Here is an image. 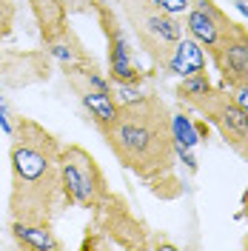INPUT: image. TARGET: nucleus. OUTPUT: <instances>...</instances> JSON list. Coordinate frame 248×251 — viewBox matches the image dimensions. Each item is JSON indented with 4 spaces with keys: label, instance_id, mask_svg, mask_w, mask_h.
Returning <instances> with one entry per match:
<instances>
[{
    "label": "nucleus",
    "instance_id": "obj_1",
    "mask_svg": "<svg viewBox=\"0 0 248 251\" xmlns=\"http://www.w3.org/2000/svg\"><path fill=\"white\" fill-rule=\"evenodd\" d=\"M9 137V220L51 226L66 205L60 188V140L31 117H17Z\"/></svg>",
    "mask_w": 248,
    "mask_h": 251
},
{
    "label": "nucleus",
    "instance_id": "obj_2",
    "mask_svg": "<svg viewBox=\"0 0 248 251\" xmlns=\"http://www.w3.org/2000/svg\"><path fill=\"white\" fill-rule=\"evenodd\" d=\"M114 160L137 174L143 183L160 180L177 166V140L171 131V111L160 94H140L117 106V114L103 131Z\"/></svg>",
    "mask_w": 248,
    "mask_h": 251
},
{
    "label": "nucleus",
    "instance_id": "obj_3",
    "mask_svg": "<svg viewBox=\"0 0 248 251\" xmlns=\"http://www.w3.org/2000/svg\"><path fill=\"white\" fill-rule=\"evenodd\" d=\"M83 251H137L151 249L146 226L137 220L123 194L109 191L92 208V220L86 226V237L80 243Z\"/></svg>",
    "mask_w": 248,
    "mask_h": 251
},
{
    "label": "nucleus",
    "instance_id": "obj_4",
    "mask_svg": "<svg viewBox=\"0 0 248 251\" xmlns=\"http://www.w3.org/2000/svg\"><path fill=\"white\" fill-rule=\"evenodd\" d=\"M128 29L134 31L137 46L151 57L157 69H169V60L183 37V20L163 12L151 0H117Z\"/></svg>",
    "mask_w": 248,
    "mask_h": 251
},
{
    "label": "nucleus",
    "instance_id": "obj_5",
    "mask_svg": "<svg viewBox=\"0 0 248 251\" xmlns=\"http://www.w3.org/2000/svg\"><path fill=\"white\" fill-rule=\"evenodd\" d=\"M60 188L66 205L89 208V211L111 191L100 163L92 157L89 149L77 143L60 146Z\"/></svg>",
    "mask_w": 248,
    "mask_h": 251
},
{
    "label": "nucleus",
    "instance_id": "obj_6",
    "mask_svg": "<svg viewBox=\"0 0 248 251\" xmlns=\"http://www.w3.org/2000/svg\"><path fill=\"white\" fill-rule=\"evenodd\" d=\"M92 15L100 23V31L106 37V49H109V80L117 86H140L146 75L140 72L134 63V49L125 37L120 17L114 12V6L106 0H92Z\"/></svg>",
    "mask_w": 248,
    "mask_h": 251
},
{
    "label": "nucleus",
    "instance_id": "obj_7",
    "mask_svg": "<svg viewBox=\"0 0 248 251\" xmlns=\"http://www.w3.org/2000/svg\"><path fill=\"white\" fill-rule=\"evenodd\" d=\"M197 111L217 128L234 154H240L248 163V111L237 103L231 89L214 86V92L205 97V103Z\"/></svg>",
    "mask_w": 248,
    "mask_h": 251
},
{
    "label": "nucleus",
    "instance_id": "obj_8",
    "mask_svg": "<svg viewBox=\"0 0 248 251\" xmlns=\"http://www.w3.org/2000/svg\"><path fill=\"white\" fill-rule=\"evenodd\" d=\"M208 57L214 60L225 89L234 92L240 86H248V26L231 20L220 31L217 43L208 49Z\"/></svg>",
    "mask_w": 248,
    "mask_h": 251
},
{
    "label": "nucleus",
    "instance_id": "obj_9",
    "mask_svg": "<svg viewBox=\"0 0 248 251\" xmlns=\"http://www.w3.org/2000/svg\"><path fill=\"white\" fill-rule=\"evenodd\" d=\"M51 77V57L46 49H0V86L29 89Z\"/></svg>",
    "mask_w": 248,
    "mask_h": 251
},
{
    "label": "nucleus",
    "instance_id": "obj_10",
    "mask_svg": "<svg viewBox=\"0 0 248 251\" xmlns=\"http://www.w3.org/2000/svg\"><path fill=\"white\" fill-rule=\"evenodd\" d=\"M43 49L49 51V57L54 63H60L63 75H94V72H100L97 57L86 49V43L80 40V34L72 29V26H66V29H63L54 40H49Z\"/></svg>",
    "mask_w": 248,
    "mask_h": 251
},
{
    "label": "nucleus",
    "instance_id": "obj_11",
    "mask_svg": "<svg viewBox=\"0 0 248 251\" xmlns=\"http://www.w3.org/2000/svg\"><path fill=\"white\" fill-rule=\"evenodd\" d=\"M228 23H231V17L225 15L214 0H191L183 29H186L188 37H194V40L208 51V49L217 43L220 31L225 29Z\"/></svg>",
    "mask_w": 248,
    "mask_h": 251
},
{
    "label": "nucleus",
    "instance_id": "obj_12",
    "mask_svg": "<svg viewBox=\"0 0 248 251\" xmlns=\"http://www.w3.org/2000/svg\"><path fill=\"white\" fill-rule=\"evenodd\" d=\"M69 86H72L74 94L80 97V103H83V109L89 111V117L94 120L97 131H103V128L114 120V114H117V106H120V103L111 97V92L94 89V86L83 83V80H69Z\"/></svg>",
    "mask_w": 248,
    "mask_h": 251
},
{
    "label": "nucleus",
    "instance_id": "obj_13",
    "mask_svg": "<svg viewBox=\"0 0 248 251\" xmlns=\"http://www.w3.org/2000/svg\"><path fill=\"white\" fill-rule=\"evenodd\" d=\"M31 17L40 31V43L46 46L49 40H54L66 26H69V9L63 0H29Z\"/></svg>",
    "mask_w": 248,
    "mask_h": 251
},
{
    "label": "nucleus",
    "instance_id": "obj_14",
    "mask_svg": "<svg viewBox=\"0 0 248 251\" xmlns=\"http://www.w3.org/2000/svg\"><path fill=\"white\" fill-rule=\"evenodd\" d=\"M205 69V49L194 40V37H180V43L174 49L169 60V69L166 75H177V77H188V75H197Z\"/></svg>",
    "mask_w": 248,
    "mask_h": 251
},
{
    "label": "nucleus",
    "instance_id": "obj_15",
    "mask_svg": "<svg viewBox=\"0 0 248 251\" xmlns=\"http://www.w3.org/2000/svg\"><path fill=\"white\" fill-rule=\"evenodd\" d=\"M12 237L20 249L29 251H60L63 243L54 237L51 226H29V223H15L12 220Z\"/></svg>",
    "mask_w": 248,
    "mask_h": 251
},
{
    "label": "nucleus",
    "instance_id": "obj_16",
    "mask_svg": "<svg viewBox=\"0 0 248 251\" xmlns=\"http://www.w3.org/2000/svg\"><path fill=\"white\" fill-rule=\"evenodd\" d=\"M211 92H214V83H211V77H208V72H205V69L197 72V75L180 77L177 89H174L177 103H180V106H186V109H194V111L205 103V97H208Z\"/></svg>",
    "mask_w": 248,
    "mask_h": 251
},
{
    "label": "nucleus",
    "instance_id": "obj_17",
    "mask_svg": "<svg viewBox=\"0 0 248 251\" xmlns=\"http://www.w3.org/2000/svg\"><path fill=\"white\" fill-rule=\"evenodd\" d=\"M171 131H174L177 146H183V149H194L200 143V134L186 114H171Z\"/></svg>",
    "mask_w": 248,
    "mask_h": 251
},
{
    "label": "nucleus",
    "instance_id": "obj_18",
    "mask_svg": "<svg viewBox=\"0 0 248 251\" xmlns=\"http://www.w3.org/2000/svg\"><path fill=\"white\" fill-rule=\"evenodd\" d=\"M17 20V3L15 0H0V40H6L15 31Z\"/></svg>",
    "mask_w": 248,
    "mask_h": 251
},
{
    "label": "nucleus",
    "instance_id": "obj_19",
    "mask_svg": "<svg viewBox=\"0 0 248 251\" xmlns=\"http://www.w3.org/2000/svg\"><path fill=\"white\" fill-rule=\"evenodd\" d=\"M154 6H160L163 12H169V15H174V17H183L188 12V0H151Z\"/></svg>",
    "mask_w": 248,
    "mask_h": 251
},
{
    "label": "nucleus",
    "instance_id": "obj_20",
    "mask_svg": "<svg viewBox=\"0 0 248 251\" xmlns=\"http://www.w3.org/2000/svg\"><path fill=\"white\" fill-rule=\"evenodd\" d=\"M69 15H89L92 12V0H63Z\"/></svg>",
    "mask_w": 248,
    "mask_h": 251
},
{
    "label": "nucleus",
    "instance_id": "obj_21",
    "mask_svg": "<svg viewBox=\"0 0 248 251\" xmlns=\"http://www.w3.org/2000/svg\"><path fill=\"white\" fill-rule=\"evenodd\" d=\"M234 97H237V103L248 111V86H240V89H234Z\"/></svg>",
    "mask_w": 248,
    "mask_h": 251
},
{
    "label": "nucleus",
    "instance_id": "obj_22",
    "mask_svg": "<svg viewBox=\"0 0 248 251\" xmlns=\"http://www.w3.org/2000/svg\"><path fill=\"white\" fill-rule=\"evenodd\" d=\"M194 128H197L200 140H208V120H197V123H194Z\"/></svg>",
    "mask_w": 248,
    "mask_h": 251
},
{
    "label": "nucleus",
    "instance_id": "obj_23",
    "mask_svg": "<svg viewBox=\"0 0 248 251\" xmlns=\"http://www.w3.org/2000/svg\"><path fill=\"white\" fill-rule=\"evenodd\" d=\"M243 220H246V226H248V188L243 191Z\"/></svg>",
    "mask_w": 248,
    "mask_h": 251
},
{
    "label": "nucleus",
    "instance_id": "obj_24",
    "mask_svg": "<svg viewBox=\"0 0 248 251\" xmlns=\"http://www.w3.org/2000/svg\"><path fill=\"white\" fill-rule=\"evenodd\" d=\"M234 6L240 9V15H246V17H248V3H246V0H234Z\"/></svg>",
    "mask_w": 248,
    "mask_h": 251
},
{
    "label": "nucleus",
    "instance_id": "obj_25",
    "mask_svg": "<svg viewBox=\"0 0 248 251\" xmlns=\"http://www.w3.org/2000/svg\"><path fill=\"white\" fill-rule=\"evenodd\" d=\"M243 246H246V249H248V237H246V243H243Z\"/></svg>",
    "mask_w": 248,
    "mask_h": 251
}]
</instances>
